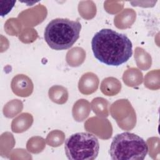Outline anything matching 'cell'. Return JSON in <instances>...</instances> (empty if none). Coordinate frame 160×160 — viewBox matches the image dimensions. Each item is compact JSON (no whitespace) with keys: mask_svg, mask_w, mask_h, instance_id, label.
Returning a JSON list of instances; mask_svg holds the SVG:
<instances>
[{"mask_svg":"<svg viewBox=\"0 0 160 160\" xmlns=\"http://www.w3.org/2000/svg\"><path fill=\"white\" fill-rule=\"evenodd\" d=\"M94 57L108 66H119L127 62L132 54V45L124 34L111 29H102L91 41Z\"/></svg>","mask_w":160,"mask_h":160,"instance_id":"6da1fadb","label":"cell"},{"mask_svg":"<svg viewBox=\"0 0 160 160\" xmlns=\"http://www.w3.org/2000/svg\"><path fill=\"white\" fill-rule=\"evenodd\" d=\"M81 29V24L78 21L56 18L51 20L45 28L44 40L52 49L65 50L76 42Z\"/></svg>","mask_w":160,"mask_h":160,"instance_id":"7a4b0ae2","label":"cell"},{"mask_svg":"<svg viewBox=\"0 0 160 160\" xmlns=\"http://www.w3.org/2000/svg\"><path fill=\"white\" fill-rule=\"evenodd\" d=\"M148 152L147 142L140 136L129 132L116 134L109 148L112 160H142Z\"/></svg>","mask_w":160,"mask_h":160,"instance_id":"3957f363","label":"cell"},{"mask_svg":"<svg viewBox=\"0 0 160 160\" xmlns=\"http://www.w3.org/2000/svg\"><path fill=\"white\" fill-rule=\"evenodd\" d=\"M64 150L68 159L92 160L99 154L98 138L89 132H76L71 135L64 143Z\"/></svg>","mask_w":160,"mask_h":160,"instance_id":"277c9868","label":"cell"},{"mask_svg":"<svg viewBox=\"0 0 160 160\" xmlns=\"http://www.w3.org/2000/svg\"><path fill=\"white\" fill-rule=\"evenodd\" d=\"M16 1H1L0 0V11L2 17L8 14L14 6Z\"/></svg>","mask_w":160,"mask_h":160,"instance_id":"5b68a950","label":"cell"}]
</instances>
